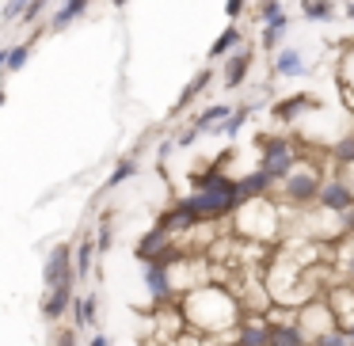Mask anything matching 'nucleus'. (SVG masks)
<instances>
[{
  "label": "nucleus",
  "mask_w": 354,
  "mask_h": 346,
  "mask_svg": "<svg viewBox=\"0 0 354 346\" xmlns=\"http://www.w3.org/2000/svg\"><path fill=\"white\" fill-rule=\"evenodd\" d=\"M324 171H320V164H313L305 156V160L297 164V168L290 171V175L278 183V194H282V202L286 206H293V209H308V206H316V198H320V186H324Z\"/></svg>",
  "instance_id": "obj_3"
},
{
  "label": "nucleus",
  "mask_w": 354,
  "mask_h": 346,
  "mask_svg": "<svg viewBox=\"0 0 354 346\" xmlns=\"http://www.w3.org/2000/svg\"><path fill=\"white\" fill-rule=\"evenodd\" d=\"M46 4H50V0H31V4H27V12L19 16V23H24V27H31L35 19H39L42 12H46Z\"/></svg>",
  "instance_id": "obj_30"
},
{
  "label": "nucleus",
  "mask_w": 354,
  "mask_h": 346,
  "mask_svg": "<svg viewBox=\"0 0 354 346\" xmlns=\"http://www.w3.org/2000/svg\"><path fill=\"white\" fill-rule=\"evenodd\" d=\"M293 320H297V327H301V331H305L308 343H313V338H320L324 331L339 327L335 316H331V308H328V300H324V297H313V300H305L301 308H293Z\"/></svg>",
  "instance_id": "obj_6"
},
{
  "label": "nucleus",
  "mask_w": 354,
  "mask_h": 346,
  "mask_svg": "<svg viewBox=\"0 0 354 346\" xmlns=\"http://www.w3.org/2000/svg\"><path fill=\"white\" fill-rule=\"evenodd\" d=\"M95 247L100 251H111V221L103 217V224H100V236H95Z\"/></svg>",
  "instance_id": "obj_34"
},
{
  "label": "nucleus",
  "mask_w": 354,
  "mask_h": 346,
  "mask_svg": "<svg viewBox=\"0 0 354 346\" xmlns=\"http://www.w3.org/2000/svg\"><path fill=\"white\" fill-rule=\"evenodd\" d=\"M42 282H46V289H54V285H62V282H77V267H73V247L69 244H57L54 251H50L46 267H42Z\"/></svg>",
  "instance_id": "obj_11"
},
{
  "label": "nucleus",
  "mask_w": 354,
  "mask_h": 346,
  "mask_svg": "<svg viewBox=\"0 0 354 346\" xmlns=\"http://www.w3.org/2000/svg\"><path fill=\"white\" fill-rule=\"evenodd\" d=\"M343 274H346L343 282H351V285H354V251H346V262H343Z\"/></svg>",
  "instance_id": "obj_35"
},
{
  "label": "nucleus",
  "mask_w": 354,
  "mask_h": 346,
  "mask_svg": "<svg viewBox=\"0 0 354 346\" xmlns=\"http://www.w3.org/2000/svg\"><path fill=\"white\" fill-rule=\"evenodd\" d=\"M324 300H328L331 316L343 331H354V285L351 282H331L324 289Z\"/></svg>",
  "instance_id": "obj_8"
},
{
  "label": "nucleus",
  "mask_w": 354,
  "mask_h": 346,
  "mask_svg": "<svg viewBox=\"0 0 354 346\" xmlns=\"http://www.w3.org/2000/svg\"><path fill=\"white\" fill-rule=\"evenodd\" d=\"M248 118H252V103H244V107H236L229 118H225L221 126H214L209 133H217V137H225V141H236L240 137V130L248 126Z\"/></svg>",
  "instance_id": "obj_21"
},
{
  "label": "nucleus",
  "mask_w": 354,
  "mask_h": 346,
  "mask_svg": "<svg viewBox=\"0 0 354 346\" xmlns=\"http://www.w3.org/2000/svg\"><path fill=\"white\" fill-rule=\"evenodd\" d=\"M111 4H115V8H126V0H111Z\"/></svg>",
  "instance_id": "obj_41"
},
{
  "label": "nucleus",
  "mask_w": 354,
  "mask_h": 346,
  "mask_svg": "<svg viewBox=\"0 0 354 346\" xmlns=\"http://www.w3.org/2000/svg\"><path fill=\"white\" fill-rule=\"evenodd\" d=\"M209 80H214V69H209V65H206V69L194 73V80L183 88V92H179V99H176V107H171V115H183V110L191 107V103H194V99H198V95L209 88Z\"/></svg>",
  "instance_id": "obj_17"
},
{
  "label": "nucleus",
  "mask_w": 354,
  "mask_h": 346,
  "mask_svg": "<svg viewBox=\"0 0 354 346\" xmlns=\"http://www.w3.org/2000/svg\"><path fill=\"white\" fill-rule=\"evenodd\" d=\"M179 308L187 316V327L198 335H232L244 323V305L225 282H206L198 289L183 293Z\"/></svg>",
  "instance_id": "obj_1"
},
{
  "label": "nucleus",
  "mask_w": 354,
  "mask_h": 346,
  "mask_svg": "<svg viewBox=\"0 0 354 346\" xmlns=\"http://www.w3.org/2000/svg\"><path fill=\"white\" fill-rule=\"evenodd\" d=\"M313 346H351V331L331 327V331H324L320 338H313Z\"/></svg>",
  "instance_id": "obj_28"
},
{
  "label": "nucleus",
  "mask_w": 354,
  "mask_h": 346,
  "mask_svg": "<svg viewBox=\"0 0 354 346\" xmlns=\"http://www.w3.org/2000/svg\"><path fill=\"white\" fill-rule=\"evenodd\" d=\"M282 0H259V8H255V16H259V23H270V19L282 16Z\"/></svg>",
  "instance_id": "obj_29"
},
{
  "label": "nucleus",
  "mask_w": 354,
  "mask_h": 346,
  "mask_svg": "<svg viewBox=\"0 0 354 346\" xmlns=\"http://www.w3.org/2000/svg\"><path fill=\"white\" fill-rule=\"evenodd\" d=\"M27 4H31V0H8V4H4V23H16L27 12Z\"/></svg>",
  "instance_id": "obj_31"
},
{
  "label": "nucleus",
  "mask_w": 354,
  "mask_h": 346,
  "mask_svg": "<svg viewBox=\"0 0 354 346\" xmlns=\"http://www.w3.org/2000/svg\"><path fill=\"white\" fill-rule=\"evenodd\" d=\"M244 8H248V0H225V16H229L232 23H236V19L244 16Z\"/></svg>",
  "instance_id": "obj_33"
},
{
  "label": "nucleus",
  "mask_w": 354,
  "mask_h": 346,
  "mask_svg": "<svg viewBox=\"0 0 354 346\" xmlns=\"http://www.w3.org/2000/svg\"><path fill=\"white\" fill-rule=\"evenodd\" d=\"M27 57H31V42H19V46L8 50V65H4V69H8V73H19V69L27 65Z\"/></svg>",
  "instance_id": "obj_27"
},
{
  "label": "nucleus",
  "mask_w": 354,
  "mask_h": 346,
  "mask_svg": "<svg viewBox=\"0 0 354 346\" xmlns=\"http://www.w3.org/2000/svg\"><path fill=\"white\" fill-rule=\"evenodd\" d=\"M240 46H244V27H240V23H229L214 42H209V61H225V57L236 54Z\"/></svg>",
  "instance_id": "obj_15"
},
{
  "label": "nucleus",
  "mask_w": 354,
  "mask_h": 346,
  "mask_svg": "<svg viewBox=\"0 0 354 346\" xmlns=\"http://www.w3.org/2000/svg\"><path fill=\"white\" fill-rule=\"evenodd\" d=\"M274 179L267 175L263 168H255V171H248V175H236V191H240V202H252V198H263V194H270L274 191Z\"/></svg>",
  "instance_id": "obj_14"
},
{
  "label": "nucleus",
  "mask_w": 354,
  "mask_h": 346,
  "mask_svg": "<svg viewBox=\"0 0 354 346\" xmlns=\"http://www.w3.org/2000/svg\"><path fill=\"white\" fill-rule=\"evenodd\" d=\"M73 282H62V285H54V289L46 293V300H42V316L46 320H57V316H65L73 308Z\"/></svg>",
  "instance_id": "obj_16"
},
{
  "label": "nucleus",
  "mask_w": 354,
  "mask_h": 346,
  "mask_svg": "<svg viewBox=\"0 0 354 346\" xmlns=\"http://www.w3.org/2000/svg\"><path fill=\"white\" fill-rule=\"evenodd\" d=\"M88 4H92V0H65L62 8L50 16V31H65V27H73L88 12Z\"/></svg>",
  "instance_id": "obj_19"
},
{
  "label": "nucleus",
  "mask_w": 354,
  "mask_h": 346,
  "mask_svg": "<svg viewBox=\"0 0 354 346\" xmlns=\"http://www.w3.org/2000/svg\"><path fill=\"white\" fill-rule=\"evenodd\" d=\"M320 107V99H316L313 92H297V95H286V99H278L274 107H270V118L282 126H297L301 118L308 115V110Z\"/></svg>",
  "instance_id": "obj_10"
},
{
  "label": "nucleus",
  "mask_w": 354,
  "mask_h": 346,
  "mask_svg": "<svg viewBox=\"0 0 354 346\" xmlns=\"http://www.w3.org/2000/svg\"><path fill=\"white\" fill-rule=\"evenodd\" d=\"M351 335H354V331H351Z\"/></svg>",
  "instance_id": "obj_43"
},
{
  "label": "nucleus",
  "mask_w": 354,
  "mask_h": 346,
  "mask_svg": "<svg viewBox=\"0 0 354 346\" xmlns=\"http://www.w3.org/2000/svg\"><path fill=\"white\" fill-rule=\"evenodd\" d=\"M252 61H255V50L248 46V42L236 50V54L225 57V61H221V88H225V92H236V88L252 77Z\"/></svg>",
  "instance_id": "obj_9"
},
{
  "label": "nucleus",
  "mask_w": 354,
  "mask_h": 346,
  "mask_svg": "<svg viewBox=\"0 0 354 346\" xmlns=\"http://www.w3.org/2000/svg\"><path fill=\"white\" fill-rule=\"evenodd\" d=\"M133 175H138V160H130V156H126V160H118V164H115V171L107 175V191L122 186L126 179H133Z\"/></svg>",
  "instance_id": "obj_26"
},
{
  "label": "nucleus",
  "mask_w": 354,
  "mask_h": 346,
  "mask_svg": "<svg viewBox=\"0 0 354 346\" xmlns=\"http://www.w3.org/2000/svg\"><path fill=\"white\" fill-rule=\"evenodd\" d=\"M95 308H100V305H95L92 293H88V297H77V300H73V320H77V327H92L95 316H100Z\"/></svg>",
  "instance_id": "obj_25"
},
{
  "label": "nucleus",
  "mask_w": 354,
  "mask_h": 346,
  "mask_svg": "<svg viewBox=\"0 0 354 346\" xmlns=\"http://www.w3.org/2000/svg\"><path fill=\"white\" fill-rule=\"evenodd\" d=\"M301 16L308 23H331L339 16V8H335V0H301Z\"/></svg>",
  "instance_id": "obj_22"
},
{
  "label": "nucleus",
  "mask_w": 354,
  "mask_h": 346,
  "mask_svg": "<svg viewBox=\"0 0 354 346\" xmlns=\"http://www.w3.org/2000/svg\"><path fill=\"white\" fill-rule=\"evenodd\" d=\"M12 50V46H8ZM8 50H0V69H4V65H8Z\"/></svg>",
  "instance_id": "obj_40"
},
{
  "label": "nucleus",
  "mask_w": 354,
  "mask_h": 346,
  "mask_svg": "<svg viewBox=\"0 0 354 346\" xmlns=\"http://www.w3.org/2000/svg\"><path fill=\"white\" fill-rule=\"evenodd\" d=\"M343 16H346V19H351V23H354V0H346V4H343Z\"/></svg>",
  "instance_id": "obj_39"
},
{
  "label": "nucleus",
  "mask_w": 354,
  "mask_h": 346,
  "mask_svg": "<svg viewBox=\"0 0 354 346\" xmlns=\"http://www.w3.org/2000/svg\"><path fill=\"white\" fill-rule=\"evenodd\" d=\"M286 31H290V16H278V19H270V23H263V31H259V50H267V54H278L282 50V39H286Z\"/></svg>",
  "instance_id": "obj_18"
},
{
  "label": "nucleus",
  "mask_w": 354,
  "mask_h": 346,
  "mask_svg": "<svg viewBox=\"0 0 354 346\" xmlns=\"http://www.w3.org/2000/svg\"><path fill=\"white\" fill-rule=\"evenodd\" d=\"M351 346H354V335H351Z\"/></svg>",
  "instance_id": "obj_42"
},
{
  "label": "nucleus",
  "mask_w": 354,
  "mask_h": 346,
  "mask_svg": "<svg viewBox=\"0 0 354 346\" xmlns=\"http://www.w3.org/2000/svg\"><path fill=\"white\" fill-rule=\"evenodd\" d=\"M274 77H282V80H301V77H313V69L316 65H308L305 61V54H301L297 46H282L274 54Z\"/></svg>",
  "instance_id": "obj_13"
},
{
  "label": "nucleus",
  "mask_w": 354,
  "mask_h": 346,
  "mask_svg": "<svg viewBox=\"0 0 354 346\" xmlns=\"http://www.w3.org/2000/svg\"><path fill=\"white\" fill-rule=\"evenodd\" d=\"M145 289H149V300H153V308H164L171 305V300H179L176 293V282H171V270L168 262H145Z\"/></svg>",
  "instance_id": "obj_7"
},
{
  "label": "nucleus",
  "mask_w": 354,
  "mask_h": 346,
  "mask_svg": "<svg viewBox=\"0 0 354 346\" xmlns=\"http://www.w3.org/2000/svg\"><path fill=\"white\" fill-rule=\"evenodd\" d=\"M270 316V346H313L305 338V331L297 327L293 320V308L290 312H267Z\"/></svg>",
  "instance_id": "obj_12"
},
{
  "label": "nucleus",
  "mask_w": 354,
  "mask_h": 346,
  "mask_svg": "<svg viewBox=\"0 0 354 346\" xmlns=\"http://www.w3.org/2000/svg\"><path fill=\"white\" fill-rule=\"evenodd\" d=\"M232 110H236V107H232V103H209V107H202L198 115L191 118V126H198L202 133H209V130H214V126H221L225 118L232 115Z\"/></svg>",
  "instance_id": "obj_20"
},
{
  "label": "nucleus",
  "mask_w": 354,
  "mask_h": 346,
  "mask_svg": "<svg viewBox=\"0 0 354 346\" xmlns=\"http://www.w3.org/2000/svg\"><path fill=\"white\" fill-rule=\"evenodd\" d=\"M354 206V183L339 171V175H328L320 186V198H316V209H324V213L331 217H346Z\"/></svg>",
  "instance_id": "obj_5"
},
{
  "label": "nucleus",
  "mask_w": 354,
  "mask_h": 346,
  "mask_svg": "<svg viewBox=\"0 0 354 346\" xmlns=\"http://www.w3.org/2000/svg\"><path fill=\"white\" fill-rule=\"evenodd\" d=\"M171 148H176V141H160V148H156V156H160V160H168V153Z\"/></svg>",
  "instance_id": "obj_36"
},
{
  "label": "nucleus",
  "mask_w": 354,
  "mask_h": 346,
  "mask_svg": "<svg viewBox=\"0 0 354 346\" xmlns=\"http://www.w3.org/2000/svg\"><path fill=\"white\" fill-rule=\"evenodd\" d=\"M232 229H236V236H244L248 244H263V247L274 244L278 229H282V206H278L270 194L240 202V209L232 213Z\"/></svg>",
  "instance_id": "obj_2"
},
{
  "label": "nucleus",
  "mask_w": 354,
  "mask_h": 346,
  "mask_svg": "<svg viewBox=\"0 0 354 346\" xmlns=\"http://www.w3.org/2000/svg\"><path fill=\"white\" fill-rule=\"evenodd\" d=\"M331 164H335L343 175H346V171H354V130H346L343 137L331 145Z\"/></svg>",
  "instance_id": "obj_23"
},
{
  "label": "nucleus",
  "mask_w": 354,
  "mask_h": 346,
  "mask_svg": "<svg viewBox=\"0 0 354 346\" xmlns=\"http://www.w3.org/2000/svg\"><path fill=\"white\" fill-rule=\"evenodd\" d=\"M198 137H202V130H198V126H187V130H183V133H179V137H176V145H179V148H191V145H194V141H198Z\"/></svg>",
  "instance_id": "obj_32"
},
{
  "label": "nucleus",
  "mask_w": 354,
  "mask_h": 346,
  "mask_svg": "<svg viewBox=\"0 0 354 346\" xmlns=\"http://www.w3.org/2000/svg\"><path fill=\"white\" fill-rule=\"evenodd\" d=\"M95 240H80L77 247H73V267H77V278H88L92 274V262H95Z\"/></svg>",
  "instance_id": "obj_24"
},
{
  "label": "nucleus",
  "mask_w": 354,
  "mask_h": 346,
  "mask_svg": "<svg viewBox=\"0 0 354 346\" xmlns=\"http://www.w3.org/2000/svg\"><path fill=\"white\" fill-rule=\"evenodd\" d=\"M88 346H111V338L107 335H92V338H88Z\"/></svg>",
  "instance_id": "obj_38"
},
{
  "label": "nucleus",
  "mask_w": 354,
  "mask_h": 346,
  "mask_svg": "<svg viewBox=\"0 0 354 346\" xmlns=\"http://www.w3.org/2000/svg\"><path fill=\"white\" fill-rule=\"evenodd\" d=\"M301 160H305V148H301L293 137H282V133H278V137H267L263 148H259V168L267 171L274 183H282Z\"/></svg>",
  "instance_id": "obj_4"
},
{
  "label": "nucleus",
  "mask_w": 354,
  "mask_h": 346,
  "mask_svg": "<svg viewBox=\"0 0 354 346\" xmlns=\"http://www.w3.org/2000/svg\"><path fill=\"white\" fill-rule=\"evenodd\" d=\"M57 346H77V335H73V331H65V335H57Z\"/></svg>",
  "instance_id": "obj_37"
}]
</instances>
